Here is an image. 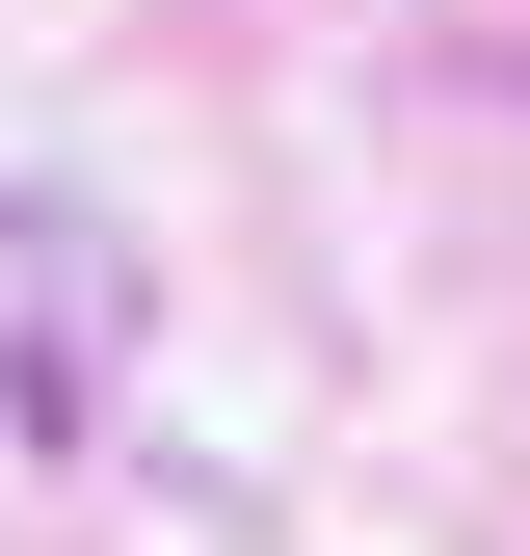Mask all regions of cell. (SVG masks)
I'll list each match as a JSON object with an SVG mask.
<instances>
[{"mask_svg":"<svg viewBox=\"0 0 530 556\" xmlns=\"http://www.w3.org/2000/svg\"><path fill=\"white\" fill-rule=\"evenodd\" d=\"M132 397V239L106 213H0V451H80Z\"/></svg>","mask_w":530,"mask_h":556,"instance_id":"1","label":"cell"}]
</instances>
